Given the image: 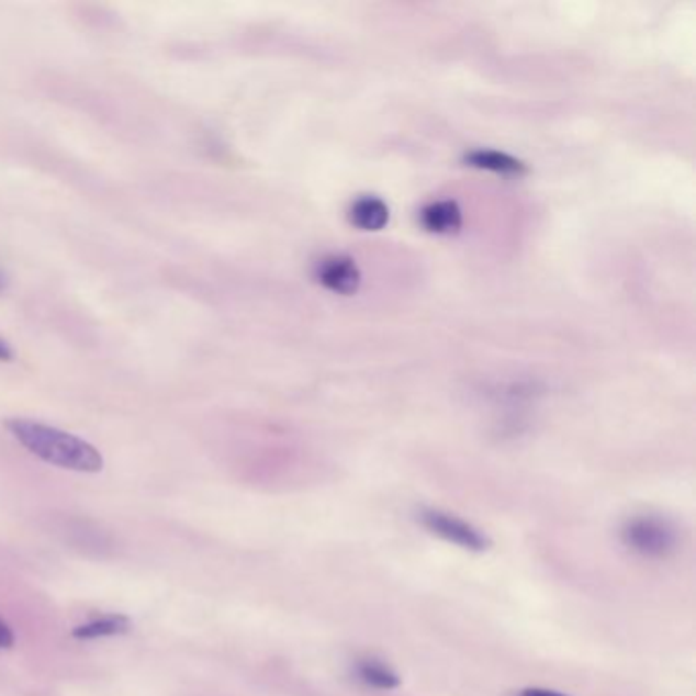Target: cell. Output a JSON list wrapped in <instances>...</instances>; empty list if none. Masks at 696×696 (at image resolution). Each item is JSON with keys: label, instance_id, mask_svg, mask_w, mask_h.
I'll return each mask as SVG.
<instances>
[{"label": "cell", "instance_id": "obj_4", "mask_svg": "<svg viewBox=\"0 0 696 696\" xmlns=\"http://www.w3.org/2000/svg\"><path fill=\"white\" fill-rule=\"evenodd\" d=\"M315 278L323 289L335 294H356L362 282L360 268L348 256H327L317 263Z\"/></svg>", "mask_w": 696, "mask_h": 696}, {"label": "cell", "instance_id": "obj_2", "mask_svg": "<svg viewBox=\"0 0 696 696\" xmlns=\"http://www.w3.org/2000/svg\"><path fill=\"white\" fill-rule=\"evenodd\" d=\"M621 541L627 550L648 560H664L676 551L678 534L672 523L655 515H639L625 523Z\"/></svg>", "mask_w": 696, "mask_h": 696}, {"label": "cell", "instance_id": "obj_9", "mask_svg": "<svg viewBox=\"0 0 696 696\" xmlns=\"http://www.w3.org/2000/svg\"><path fill=\"white\" fill-rule=\"evenodd\" d=\"M131 629L130 617L125 615H106L101 619H94L90 624L78 625L72 631L76 639H99L113 638V636H123Z\"/></svg>", "mask_w": 696, "mask_h": 696}, {"label": "cell", "instance_id": "obj_11", "mask_svg": "<svg viewBox=\"0 0 696 696\" xmlns=\"http://www.w3.org/2000/svg\"><path fill=\"white\" fill-rule=\"evenodd\" d=\"M515 696H570L564 693H558V691H550V688H523Z\"/></svg>", "mask_w": 696, "mask_h": 696}, {"label": "cell", "instance_id": "obj_12", "mask_svg": "<svg viewBox=\"0 0 696 696\" xmlns=\"http://www.w3.org/2000/svg\"><path fill=\"white\" fill-rule=\"evenodd\" d=\"M13 360V351L0 339V362H11Z\"/></svg>", "mask_w": 696, "mask_h": 696}, {"label": "cell", "instance_id": "obj_8", "mask_svg": "<svg viewBox=\"0 0 696 696\" xmlns=\"http://www.w3.org/2000/svg\"><path fill=\"white\" fill-rule=\"evenodd\" d=\"M465 164L480 168V170L498 172V175L521 176L527 172L523 161L508 156V154H503V151H496V149L470 151V154H465Z\"/></svg>", "mask_w": 696, "mask_h": 696}, {"label": "cell", "instance_id": "obj_1", "mask_svg": "<svg viewBox=\"0 0 696 696\" xmlns=\"http://www.w3.org/2000/svg\"><path fill=\"white\" fill-rule=\"evenodd\" d=\"M4 427L25 450L47 464L87 474L101 472L104 465L101 451L58 427L31 419H9Z\"/></svg>", "mask_w": 696, "mask_h": 696}, {"label": "cell", "instance_id": "obj_10", "mask_svg": "<svg viewBox=\"0 0 696 696\" xmlns=\"http://www.w3.org/2000/svg\"><path fill=\"white\" fill-rule=\"evenodd\" d=\"M15 643V636L11 631V627L0 619V650H9Z\"/></svg>", "mask_w": 696, "mask_h": 696}, {"label": "cell", "instance_id": "obj_5", "mask_svg": "<svg viewBox=\"0 0 696 696\" xmlns=\"http://www.w3.org/2000/svg\"><path fill=\"white\" fill-rule=\"evenodd\" d=\"M422 225L436 235H451L462 229V209L456 201H437L422 211Z\"/></svg>", "mask_w": 696, "mask_h": 696}, {"label": "cell", "instance_id": "obj_13", "mask_svg": "<svg viewBox=\"0 0 696 696\" xmlns=\"http://www.w3.org/2000/svg\"><path fill=\"white\" fill-rule=\"evenodd\" d=\"M4 291V276L0 274V292Z\"/></svg>", "mask_w": 696, "mask_h": 696}, {"label": "cell", "instance_id": "obj_6", "mask_svg": "<svg viewBox=\"0 0 696 696\" xmlns=\"http://www.w3.org/2000/svg\"><path fill=\"white\" fill-rule=\"evenodd\" d=\"M391 218L389 204L378 197H362L349 209V221L362 232H380Z\"/></svg>", "mask_w": 696, "mask_h": 696}, {"label": "cell", "instance_id": "obj_7", "mask_svg": "<svg viewBox=\"0 0 696 696\" xmlns=\"http://www.w3.org/2000/svg\"><path fill=\"white\" fill-rule=\"evenodd\" d=\"M353 672H356L358 681L370 688H377V691H394L401 686L398 674L377 658L358 660L353 666Z\"/></svg>", "mask_w": 696, "mask_h": 696}, {"label": "cell", "instance_id": "obj_3", "mask_svg": "<svg viewBox=\"0 0 696 696\" xmlns=\"http://www.w3.org/2000/svg\"><path fill=\"white\" fill-rule=\"evenodd\" d=\"M419 521L434 536L446 539L458 548L468 551H486L491 548V539L476 529L472 523L464 521L456 515L437 510V508H422Z\"/></svg>", "mask_w": 696, "mask_h": 696}]
</instances>
